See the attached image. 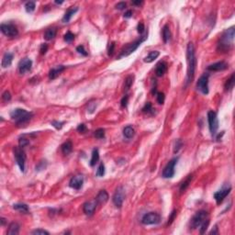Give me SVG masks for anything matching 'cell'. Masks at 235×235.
I'll use <instances>...</instances> for the list:
<instances>
[{
	"label": "cell",
	"instance_id": "obj_6",
	"mask_svg": "<svg viewBox=\"0 0 235 235\" xmlns=\"http://www.w3.org/2000/svg\"><path fill=\"white\" fill-rule=\"evenodd\" d=\"M14 156L18 165L21 172L25 171V161H26V154L21 147H15L14 148Z\"/></svg>",
	"mask_w": 235,
	"mask_h": 235
},
{
	"label": "cell",
	"instance_id": "obj_23",
	"mask_svg": "<svg viewBox=\"0 0 235 235\" xmlns=\"http://www.w3.org/2000/svg\"><path fill=\"white\" fill-rule=\"evenodd\" d=\"M6 233L8 235H18L19 233V225L17 222L10 223Z\"/></svg>",
	"mask_w": 235,
	"mask_h": 235
},
{
	"label": "cell",
	"instance_id": "obj_34",
	"mask_svg": "<svg viewBox=\"0 0 235 235\" xmlns=\"http://www.w3.org/2000/svg\"><path fill=\"white\" fill-rule=\"evenodd\" d=\"M35 7H36V5H35V2L33 1H29L25 5V9L28 13H32L35 10Z\"/></svg>",
	"mask_w": 235,
	"mask_h": 235
},
{
	"label": "cell",
	"instance_id": "obj_35",
	"mask_svg": "<svg viewBox=\"0 0 235 235\" xmlns=\"http://www.w3.org/2000/svg\"><path fill=\"white\" fill-rule=\"evenodd\" d=\"M209 219H207L201 225H200V234H204L205 233H206V231H207V229H208V226H209Z\"/></svg>",
	"mask_w": 235,
	"mask_h": 235
},
{
	"label": "cell",
	"instance_id": "obj_9",
	"mask_svg": "<svg viewBox=\"0 0 235 235\" xmlns=\"http://www.w3.org/2000/svg\"><path fill=\"white\" fill-rule=\"evenodd\" d=\"M124 199H125V189H124L123 186L120 185V186H118L117 189H116V191H115V193L113 195L112 200H113L114 205L119 209V208L122 207Z\"/></svg>",
	"mask_w": 235,
	"mask_h": 235
},
{
	"label": "cell",
	"instance_id": "obj_36",
	"mask_svg": "<svg viewBox=\"0 0 235 235\" xmlns=\"http://www.w3.org/2000/svg\"><path fill=\"white\" fill-rule=\"evenodd\" d=\"M104 175H105V165H104V164H103V163H101V164L99 165L98 168V171H97V176L101 177V176H103Z\"/></svg>",
	"mask_w": 235,
	"mask_h": 235
},
{
	"label": "cell",
	"instance_id": "obj_3",
	"mask_svg": "<svg viewBox=\"0 0 235 235\" xmlns=\"http://www.w3.org/2000/svg\"><path fill=\"white\" fill-rule=\"evenodd\" d=\"M10 117L18 125H21L30 121L33 117V114L23 109H16L10 113Z\"/></svg>",
	"mask_w": 235,
	"mask_h": 235
},
{
	"label": "cell",
	"instance_id": "obj_58",
	"mask_svg": "<svg viewBox=\"0 0 235 235\" xmlns=\"http://www.w3.org/2000/svg\"><path fill=\"white\" fill-rule=\"evenodd\" d=\"M55 3L60 5V4H62V3H63V1H55Z\"/></svg>",
	"mask_w": 235,
	"mask_h": 235
},
{
	"label": "cell",
	"instance_id": "obj_32",
	"mask_svg": "<svg viewBox=\"0 0 235 235\" xmlns=\"http://www.w3.org/2000/svg\"><path fill=\"white\" fill-rule=\"evenodd\" d=\"M192 178H193V176H192V175H189V176L186 177V179L181 184V185H180V191H181V193L185 192V189L189 186V185H190V183H191V181H192Z\"/></svg>",
	"mask_w": 235,
	"mask_h": 235
},
{
	"label": "cell",
	"instance_id": "obj_31",
	"mask_svg": "<svg viewBox=\"0 0 235 235\" xmlns=\"http://www.w3.org/2000/svg\"><path fill=\"white\" fill-rule=\"evenodd\" d=\"M13 209L18 210V211H20L22 213H28L29 212V207L28 205L26 204H23V203H18V204H15L13 206Z\"/></svg>",
	"mask_w": 235,
	"mask_h": 235
},
{
	"label": "cell",
	"instance_id": "obj_21",
	"mask_svg": "<svg viewBox=\"0 0 235 235\" xmlns=\"http://www.w3.org/2000/svg\"><path fill=\"white\" fill-rule=\"evenodd\" d=\"M109 194L106 190H101L99 191V193L98 194L97 197H96V200L98 201V204H104L106 203L108 200H109Z\"/></svg>",
	"mask_w": 235,
	"mask_h": 235
},
{
	"label": "cell",
	"instance_id": "obj_1",
	"mask_svg": "<svg viewBox=\"0 0 235 235\" xmlns=\"http://www.w3.org/2000/svg\"><path fill=\"white\" fill-rule=\"evenodd\" d=\"M186 59H187V74H186V85L191 83L195 76V71L197 66V58L195 54V48L192 42L187 44L186 48Z\"/></svg>",
	"mask_w": 235,
	"mask_h": 235
},
{
	"label": "cell",
	"instance_id": "obj_28",
	"mask_svg": "<svg viewBox=\"0 0 235 235\" xmlns=\"http://www.w3.org/2000/svg\"><path fill=\"white\" fill-rule=\"evenodd\" d=\"M171 38V31L170 29L168 27V25H165L164 29H163V40L165 43H167L169 42Z\"/></svg>",
	"mask_w": 235,
	"mask_h": 235
},
{
	"label": "cell",
	"instance_id": "obj_49",
	"mask_svg": "<svg viewBox=\"0 0 235 235\" xmlns=\"http://www.w3.org/2000/svg\"><path fill=\"white\" fill-rule=\"evenodd\" d=\"M47 51H48V45H47L46 43H43V44H42V46H41V49H40V52H41V54H45Z\"/></svg>",
	"mask_w": 235,
	"mask_h": 235
},
{
	"label": "cell",
	"instance_id": "obj_33",
	"mask_svg": "<svg viewBox=\"0 0 235 235\" xmlns=\"http://www.w3.org/2000/svg\"><path fill=\"white\" fill-rule=\"evenodd\" d=\"M133 82H134V75L133 74H130V75H128L125 79V83H124V87L126 90H129L131 86L133 85Z\"/></svg>",
	"mask_w": 235,
	"mask_h": 235
},
{
	"label": "cell",
	"instance_id": "obj_57",
	"mask_svg": "<svg viewBox=\"0 0 235 235\" xmlns=\"http://www.w3.org/2000/svg\"><path fill=\"white\" fill-rule=\"evenodd\" d=\"M5 223H6V220H5L4 218H1V224H2V225H5Z\"/></svg>",
	"mask_w": 235,
	"mask_h": 235
},
{
	"label": "cell",
	"instance_id": "obj_27",
	"mask_svg": "<svg viewBox=\"0 0 235 235\" xmlns=\"http://www.w3.org/2000/svg\"><path fill=\"white\" fill-rule=\"evenodd\" d=\"M160 55V53L158 51H152L149 53V54L144 58V62H153L155 59L158 58V56Z\"/></svg>",
	"mask_w": 235,
	"mask_h": 235
},
{
	"label": "cell",
	"instance_id": "obj_14",
	"mask_svg": "<svg viewBox=\"0 0 235 235\" xmlns=\"http://www.w3.org/2000/svg\"><path fill=\"white\" fill-rule=\"evenodd\" d=\"M98 201L96 199H92L90 201H87L84 204V207H83V210H84V213L87 216H92L97 209V206H98Z\"/></svg>",
	"mask_w": 235,
	"mask_h": 235
},
{
	"label": "cell",
	"instance_id": "obj_17",
	"mask_svg": "<svg viewBox=\"0 0 235 235\" xmlns=\"http://www.w3.org/2000/svg\"><path fill=\"white\" fill-rule=\"evenodd\" d=\"M227 68H228V63L223 61H221V62L209 65L207 69L210 72H220V71H224Z\"/></svg>",
	"mask_w": 235,
	"mask_h": 235
},
{
	"label": "cell",
	"instance_id": "obj_15",
	"mask_svg": "<svg viewBox=\"0 0 235 235\" xmlns=\"http://www.w3.org/2000/svg\"><path fill=\"white\" fill-rule=\"evenodd\" d=\"M231 190H232V187L229 186V187L223 188V189H221V190L216 192V193L214 194V198H215L217 204H221V203L223 201V199L230 194Z\"/></svg>",
	"mask_w": 235,
	"mask_h": 235
},
{
	"label": "cell",
	"instance_id": "obj_5",
	"mask_svg": "<svg viewBox=\"0 0 235 235\" xmlns=\"http://www.w3.org/2000/svg\"><path fill=\"white\" fill-rule=\"evenodd\" d=\"M208 216H209V214L206 210H200V211L197 212L191 219L190 229L196 230L197 228L200 227V225L208 219Z\"/></svg>",
	"mask_w": 235,
	"mask_h": 235
},
{
	"label": "cell",
	"instance_id": "obj_22",
	"mask_svg": "<svg viewBox=\"0 0 235 235\" xmlns=\"http://www.w3.org/2000/svg\"><path fill=\"white\" fill-rule=\"evenodd\" d=\"M78 11V8L77 7H74V8H70L66 11V13L64 14L63 18H62V22L64 23H67L71 20L72 17Z\"/></svg>",
	"mask_w": 235,
	"mask_h": 235
},
{
	"label": "cell",
	"instance_id": "obj_46",
	"mask_svg": "<svg viewBox=\"0 0 235 235\" xmlns=\"http://www.w3.org/2000/svg\"><path fill=\"white\" fill-rule=\"evenodd\" d=\"M2 98H3L4 101H9V100L11 99V95H10V93H9L8 91L4 92V94H3V96H2Z\"/></svg>",
	"mask_w": 235,
	"mask_h": 235
},
{
	"label": "cell",
	"instance_id": "obj_40",
	"mask_svg": "<svg viewBox=\"0 0 235 235\" xmlns=\"http://www.w3.org/2000/svg\"><path fill=\"white\" fill-rule=\"evenodd\" d=\"M74 35L71 32V31H68L65 35H64V41L66 42H71L72 41H74Z\"/></svg>",
	"mask_w": 235,
	"mask_h": 235
},
{
	"label": "cell",
	"instance_id": "obj_25",
	"mask_svg": "<svg viewBox=\"0 0 235 235\" xmlns=\"http://www.w3.org/2000/svg\"><path fill=\"white\" fill-rule=\"evenodd\" d=\"M61 148H62V153L65 154V155H68L69 153H71V152H72V150H73V144H72V142H71L70 141H65V142L62 145Z\"/></svg>",
	"mask_w": 235,
	"mask_h": 235
},
{
	"label": "cell",
	"instance_id": "obj_16",
	"mask_svg": "<svg viewBox=\"0 0 235 235\" xmlns=\"http://www.w3.org/2000/svg\"><path fill=\"white\" fill-rule=\"evenodd\" d=\"M83 184H84V177L82 176H75L72 177L69 183L70 186L75 190L81 189L83 186Z\"/></svg>",
	"mask_w": 235,
	"mask_h": 235
},
{
	"label": "cell",
	"instance_id": "obj_39",
	"mask_svg": "<svg viewBox=\"0 0 235 235\" xmlns=\"http://www.w3.org/2000/svg\"><path fill=\"white\" fill-rule=\"evenodd\" d=\"M18 144H19V147L24 148V147H26L30 144V141L26 138H20L19 141H18Z\"/></svg>",
	"mask_w": 235,
	"mask_h": 235
},
{
	"label": "cell",
	"instance_id": "obj_43",
	"mask_svg": "<svg viewBox=\"0 0 235 235\" xmlns=\"http://www.w3.org/2000/svg\"><path fill=\"white\" fill-rule=\"evenodd\" d=\"M55 129H61L62 128V125H63V122H61V121H57V120H54V121H52V123H51Z\"/></svg>",
	"mask_w": 235,
	"mask_h": 235
},
{
	"label": "cell",
	"instance_id": "obj_48",
	"mask_svg": "<svg viewBox=\"0 0 235 235\" xmlns=\"http://www.w3.org/2000/svg\"><path fill=\"white\" fill-rule=\"evenodd\" d=\"M176 210H173V212L171 213V216H170V217H169V219H168L167 225H170V224L174 221V220H175V218H176Z\"/></svg>",
	"mask_w": 235,
	"mask_h": 235
},
{
	"label": "cell",
	"instance_id": "obj_53",
	"mask_svg": "<svg viewBox=\"0 0 235 235\" xmlns=\"http://www.w3.org/2000/svg\"><path fill=\"white\" fill-rule=\"evenodd\" d=\"M114 49H115V43H114V42H112V43L110 44V48H109V55H112V54H113V53H114Z\"/></svg>",
	"mask_w": 235,
	"mask_h": 235
},
{
	"label": "cell",
	"instance_id": "obj_18",
	"mask_svg": "<svg viewBox=\"0 0 235 235\" xmlns=\"http://www.w3.org/2000/svg\"><path fill=\"white\" fill-rule=\"evenodd\" d=\"M64 69H65V67L63 65H58V66L51 69L50 72H49V78L51 80H54V79L57 78Z\"/></svg>",
	"mask_w": 235,
	"mask_h": 235
},
{
	"label": "cell",
	"instance_id": "obj_41",
	"mask_svg": "<svg viewBox=\"0 0 235 235\" xmlns=\"http://www.w3.org/2000/svg\"><path fill=\"white\" fill-rule=\"evenodd\" d=\"M153 110V106H152V104L150 103V102H147L146 104H145V106L143 107V109H142V111L144 112V113H150V112H152Z\"/></svg>",
	"mask_w": 235,
	"mask_h": 235
},
{
	"label": "cell",
	"instance_id": "obj_13",
	"mask_svg": "<svg viewBox=\"0 0 235 235\" xmlns=\"http://www.w3.org/2000/svg\"><path fill=\"white\" fill-rule=\"evenodd\" d=\"M31 67H32V61L28 57L23 58L18 62V71L22 74H25L28 72H30L31 70Z\"/></svg>",
	"mask_w": 235,
	"mask_h": 235
},
{
	"label": "cell",
	"instance_id": "obj_4",
	"mask_svg": "<svg viewBox=\"0 0 235 235\" xmlns=\"http://www.w3.org/2000/svg\"><path fill=\"white\" fill-rule=\"evenodd\" d=\"M147 39V34L145 35V36H142L141 39H139V40H137V41H135L134 42H132V43H129V44H128L123 50H122V52H121V54H120V55L118 56V58H121V57H126V56H129L130 54H132L133 52H135L137 49H138V47L145 41Z\"/></svg>",
	"mask_w": 235,
	"mask_h": 235
},
{
	"label": "cell",
	"instance_id": "obj_11",
	"mask_svg": "<svg viewBox=\"0 0 235 235\" xmlns=\"http://www.w3.org/2000/svg\"><path fill=\"white\" fill-rule=\"evenodd\" d=\"M197 89L199 90L204 95L209 94V75L208 74H205L199 77L197 83Z\"/></svg>",
	"mask_w": 235,
	"mask_h": 235
},
{
	"label": "cell",
	"instance_id": "obj_19",
	"mask_svg": "<svg viewBox=\"0 0 235 235\" xmlns=\"http://www.w3.org/2000/svg\"><path fill=\"white\" fill-rule=\"evenodd\" d=\"M167 71V63L165 62H160L157 65H156V69H155V74L157 76L161 77L163 76Z\"/></svg>",
	"mask_w": 235,
	"mask_h": 235
},
{
	"label": "cell",
	"instance_id": "obj_26",
	"mask_svg": "<svg viewBox=\"0 0 235 235\" xmlns=\"http://www.w3.org/2000/svg\"><path fill=\"white\" fill-rule=\"evenodd\" d=\"M56 32H57V30H56V29H54V28L48 29V30L45 31V33H44V38H45V40H46V41H52L53 39L55 38Z\"/></svg>",
	"mask_w": 235,
	"mask_h": 235
},
{
	"label": "cell",
	"instance_id": "obj_8",
	"mask_svg": "<svg viewBox=\"0 0 235 235\" xmlns=\"http://www.w3.org/2000/svg\"><path fill=\"white\" fill-rule=\"evenodd\" d=\"M161 221V216L160 214L156 212H149L145 214L141 219V223L144 225H153V224H158Z\"/></svg>",
	"mask_w": 235,
	"mask_h": 235
},
{
	"label": "cell",
	"instance_id": "obj_45",
	"mask_svg": "<svg viewBox=\"0 0 235 235\" xmlns=\"http://www.w3.org/2000/svg\"><path fill=\"white\" fill-rule=\"evenodd\" d=\"M76 51H77L79 54H81L82 55H84V56H86V55H87V53H86V51L85 50V48H84L83 45L78 46V47L76 48Z\"/></svg>",
	"mask_w": 235,
	"mask_h": 235
},
{
	"label": "cell",
	"instance_id": "obj_20",
	"mask_svg": "<svg viewBox=\"0 0 235 235\" xmlns=\"http://www.w3.org/2000/svg\"><path fill=\"white\" fill-rule=\"evenodd\" d=\"M12 60H13V54L10 53H6L2 59V62H1L2 67L3 68L9 67L12 63Z\"/></svg>",
	"mask_w": 235,
	"mask_h": 235
},
{
	"label": "cell",
	"instance_id": "obj_7",
	"mask_svg": "<svg viewBox=\"0 0 235 235\" xmlns=\"http://www.w3.org/2000/svg\"><path fill=\"white\" fill-rule=\"evenodd\" d=\"M208 121H209V130L212 136H215L219 128V121H218V118L216 112H214L213 110H210L208 112Z\"/></svg>",
	"mask_w": 235,
	"mask_h": 235
},
{
	"label": "cell",
	"instance_id": "obj_42",
	"mask_svg": "<svg viewBox=\"0 0 235 235\" xmlns=\"http://www.w3.org/2000/svg\"><path fill=\"white\" fill-rule=\"evenodd\" d=\"M165 94L164 93H157V102L160 104V105H163L164 102H165Z\"/></svg>",
	"mask_w": 235,
	"mask_h": 235
},
{
	"label": "cell",
	"instance_id": "obj_50",
	"mask_svg": "<svg viewBox=\"0 0 235 235\" xmlns=\"http://www.w3.org/2000/svg\"><path fill=\"white\" fill-rule=\"evenodd\" d=\"M77 130L81 133H85L86 131V127L85 124H80L78 127H77Z\"/></svg>",
	"mask_w": 235,
	"mask_h": 235
},
{
	"label": "cell",
	"instance_id": "obj_55",
	"mask_svg": "<svg viewBox=\"0 0 235 235\" xmlns=\"http://www.w3.org/2000/svg\"><path fill=\"white\" fill-rule=\"evenodd\" d=\"M132 16V11L131 10H128L125 14H124V18H130Z\"/></svg>",
	"mask_w": 235,
	"mask_h": 235
},
{
	"label": "cell",
	"instance_id": "obj_24",
	"mask_svg": "<svg viewBox=\"0 0 235 235\" xmlns=\"http://www.w3.org/2000/svg\"><path fill=\"white\" fill-rule=\"evenodd\" d=\"M123 135L127 139H131L135 135V130H134V129L131 126H127L123 129Z\"/></svg>",
	"mask_w": 235,
	"mask_h": 235
},
{
	"label": "cell",
	"instance_id": "obj_30",
	"mask_svg": "<svg viewBox=\"0 0 235 235\" xmlns=\"http://www.w3.org/2000/svg\"><path fill=\"white\" fill-rule=\"evenodd\" d=\"M98 160H99V152H98V149H94L93 153H92V157H91V160H90V165L95 166L96 164L98 162Z\"/></svg>",
	"mask_w": 235,
	"mask_h": 235
},
{
	"label": "cell",
	"instance_id": "obj_51",
	"mask_svg": "<svg viewBox=\"0 0 235 235\" xmlns=\"http://www.w3.org/2000/svg\"><path fill=\"white\" fill-rule=\"evenodd\" d=\"M126 3L125 2H119V3H118L117 5H116V8L118 9H119V10H122V9H124L125 7H126Z\"/></svg>",
	"mask_w": 235,
	"mask_h": 235
},
{
	"label": "cell",
	"instance_id": "obj_10",
	"mask_svg": "<svg viewBox=\"0 0 235 235\" xmlns=\"http://www.w3.org/2000/svg\"><path fill=\"white\" fill-rule=\"evenodd\" d=\"M177 161H178V157L173 158L166 165V166L165 167V169L163 171V174H162V176L164 178H172L173 176H175V167H176V165L177 164Z\"/></svg>",
	"mask_w": 235,
	"mask_h": 235
},
{
	"label": "cell",
	"instance_id": "obj_54",
	"mask_svg": "<svg viewBox=\"0 0 235 235\" xmlns=\"http://www.w3.org/2000/svg\"><path fill=\"white\" fill-rule=\"evenodd\" d=\"M209 234H219V231H218V226L216 225L211 231H210V233H209Z\"/></svg>",
	"mask_w": 235,
	"mask_h": 235
},
{
	"label": "cell",
	"instance_id": "obj_47",
	"mask_svg": "<svg viewBox=\"0 0 235 235\" xmlns=\"http://www.w3.org/2000/svg\"><path fill=\"white\" fill-rule=\"evenodd\" d=\"M128 101H129V97L126 95L125 97H123V98H122V99H121V101H120V103H121V107H122V108H126V107H127V105H128Z\"/></svg>",
	"mask_w": 235,
	"mask_h": 235
},
{
	"label": "cell",
	"instance_id": "obj_52",
	"mask_svg": "<svg viewBox=\"0 0 235 235\" xmlns=\"http://www.w3.org/2000/svg\"><path fill=\"white\" fill-rule=\"evenodd\" d=\"M144 30H145V28H144L143 23H139V25H138V32H139L140 34H142L143 31H144Z\"/></svg>",
	"mask_w": 235,
	"mask_h": 235
},
{
	"label": "cell",
	"instance_id": "obj_29",
	"mask_svg": "<svg viewBox=\"0 0 235 235\" xmlns=\"http://www.w3.org/2000/svg\"><path fill=\"white\" fill-rule=\"evenodd\" d=\"M234 85L235 74H233L231 75V77L227 80L226 84H225V89H226L227 91H231V90H233V88L234 87Z\"/></svg>",
	"mask_w": 235,
	"mask_h": 235
},
{
	"label": "cell",
	"instance_id": "obj_37",
	"mask_svg": "<svg viewBox=\"0 0 235 235\" xmlns=\"http://www.w3.org/2000/svg\"><path fill=\"white\" fill-rule=\"evenodd\" d=\"M95 137L97 139H103L105 138V130L103 129H98L95 131Z\"/></svg>",
	"mask_w": 235,
	"mask_h": 235
},
{
	"label": "cell",
	"instance_id": "obj_38",
	"mask_svg": "<svg viewBox=\"0 0 235 235\" xmlns=\"http://www.w3.org/2000/svg\"><path fill=\"white\" fill-rule=\"evenodd\" d=\"M31 234L34 235H49V232L45 231V230H42V229H37V230H34L31 232Z\"/></svg>",
	"mask_w": 235,
	"mask_h": 235
},
{
	"label": "cell",
	"instance_id": "obj_2",
	"mask_svg": "<svg viewBox=\"0 0 235 235\" xmlns=\"http://www.w3.org/2000/svg\"><path fill=\"white\" fill-rule=\"evenodd\" d=\"M234 35V27H232L229 30H225L224 33L222 34V36L221 37V41H220V43H219V49L221 51H225V52L228 51L233 43Z\"/></svg>",
	"mask_w": 235,
	"mask_h": 235
},
{
	"label": "cell",
	"instance_id": "obj_12",
	"mask_svg": "<svg viewBox=\"0 0 235 235\" xmlns=\"http://www.w3.org/2000/svg\"><path fill=\"white\" fill-rule=\"evenodd\" d=\"M0 30L2 33L7 37H16L18 34V30L13 24H1Z\"/></svg>",
	"mask_w": 235,
	"mask_h": 235
},
{
	"label": "cell",
	"instance_id": "obj_44",
	"mask_svg": "<svg viewBox=\"0 0 235 235\" xmlns=\"http://www.w3.org/2000/svg\"><path fill=\"white\" fill-rule=\"evenodd\" d=\"M181 147H182V141H181V140H176V144H175V148H174V153H178V151L180 150Z\"/></svg>",
	"mask_w": 235,
	"mask_h": 235
},
{
	"label": "cell",
	"instance_id": "obj_56",
	"mask_svg": "<svg viewBox=\"0 0 235 235\" xmlns=\"http://www.w3.org/2000/svg\"><path fill=\"white\" fill-rule=\"evenodd\" d=\"M142 3H143V2H142V1H140V0H139V1H133V2H132V4L135 5V6H140V5H141Z\"/></svg>",
	"mask_w": 235,
	"mask_h": 235
}]
</instances>
